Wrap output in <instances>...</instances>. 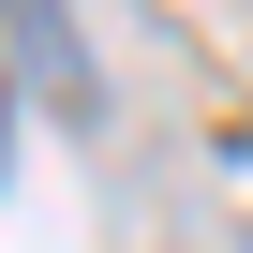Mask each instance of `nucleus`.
<instances>
[{"label":"nucleus","instance_id":"obj_1","mask_svg":"<svg viewBox=\"0 0 253 253\" xmlns=\"http://www.w3.org/2000/svg\"><path fill=\"white\" fill-rule=\"evenodd\" d=\"M15 30H30V60H45L60 119H89V60H75V30H60V0H15Z\"/></svg>","mask_w":253,"mask_h":253},{"label":"nucleus","instance_id":"obj_2","mask_svg":"<svg viewBox=\"0 0 253 253\" xmlns=\"http://www.w3.org/2000/svg\"><path fill=\"white\" fill-rule=\"evenodd\" d=\"M0 149H15V89H0Z\"/></svg>","mask_w":253,"mask_h":253}]
</instances>
